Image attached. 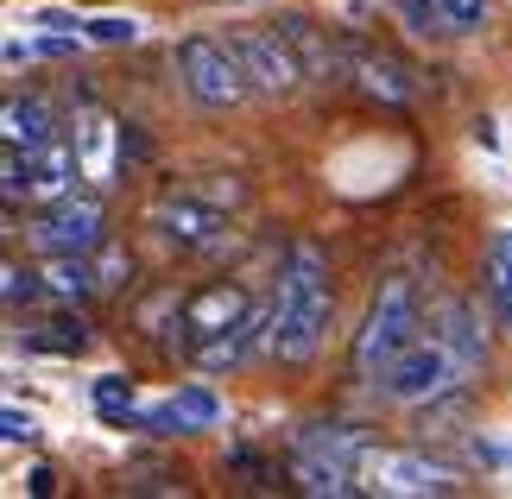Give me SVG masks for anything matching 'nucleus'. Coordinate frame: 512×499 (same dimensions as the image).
Listing matches in <instances>:
<instances>
[{
    "label": "nucleus",
    "instance_id": "nucleus-24",
    "mask_svg": "<svg viewBox=\"0 0 512 499\" xmlns=\"http://www.w3.org/2000/svg\"><path fill=\"white\" fill-rule=\"evenodd\" d=\"M95 272H102V291H114V285H127V278H133V259L127 253H95Z\"/></svg>",
    "mask_w": 512,
    "mask_h": 499
},
{
    "label": "nucleus",
    "instance_id": "nucleus-8",
    "mask_svg": "<svg viewBox=\"0 0 512 499\" xmlns=\"http://www.w3.org/2000/svg\"><path fill=\"white\" fill-rule=\"evenodd\" d=\"M361 481L373 493H411V499H430V493H456L462 487V468L437 462L424 449H373L361 455Z\"/></svg>",
    "mask_w": 512,
    "mask_h": 499
},
{
    "label": "nucleus",
    "instance_id": "nucleus-6",
    "mask_svg": "<svg viewBox=\"0 0 512 499\" xmlns=\"http://www.w3.org/2000/svg\"><path fill=\"white\" fill-rule=\"evenodd\" d=\"M462 354L443 342V335H424V342H411L399 361L386 367L380 379V392L392 398V405H437V398L456 392V379H462Z\"/></svg>",
    "mask_w": 512,
    "mask_h": 499
},
{
    "label": "nucleus",
    "instance_id": "nucleus-21",
    "mask_svg": "<svg viewBox=\"0 0 512 499\" xmlns=\"http://www.w3.org/2000/svg\"><path fill=\"white\" fill-rule=\"evenodd\" d=\"M7 285H0V297H7V310H19V304H38L45 297V278H38V266H19V259H7Z\"/></svg>",
    "mask_w": 512,
    "mask_h": 499
},
{
    "label": "nucleus",
    "instance_id": "nucleus-12",
    "mask_svg": "<svg viewBox=\"0 0 512 499\" xmlns=\"http://www.w3.org/2000/svg\"><path fill=\"white\" fill-rule=\"evenodd\" d=\"M348 83L361 89L373 108H411V76H405L399 57H386V51L354 45L348 51Z\"/></svg>",
    "mask_w": 512,
    "mask_h": 499
},
{
    "label": "nucleus",
    "instance_id": "nucleus-5",
    "mask_svg": "<svg viewBox=\"0 0 512 499\" xmlns=\"http://www.w3.org/2000/svg\"><path fill=\"white\" fill-rule=\"evenodd\" d=\"M146 222L159 228V241L177 247V253H209V247H222V234H228V209H222V196L203 190V184H171V190H159V203L146 209Z\"/></svg>",
    "mask_w": 512,
    "mask_h": 499
},
{
    "label": "nucleus",
    "instance_id": "nucleus-1",
    "mask_svg": "<svg viewBox=\"0 0 512 499\" xmlns=\"http://www.w3.org/2000/svg\"><path fill=\"white\" fill-rule=\"evenodd\" d=\"M171 329V354H184L196 373H241L260 348H272V304L260 310L234 278H215L177 297Z\"/></svg>",
    "mask_w": 512,
    "mask_h": 499
},
{
    "label": "nucleus",
    "instance_id": "nucleus-7",
    "mask_svg": "<svg viewBox=\"0 0 512 499\" xmlns=\"http://www.w3.org/2000/svg\"><path fill=\"white\" fill-rule=\"evenodd\" d=\"M32 247L38 253H102L108 247V209L102 196H51L32 215Z\"/></svg>",
    "mask_w": 512,
    "mask_h": 499
},
{
    "label": "nucleus",
    "instance_id": "nucleus-20",
    "mask_svg": "<svg viewBox=\"0 0 512 499\" xmlns=\"http://www.w3.org/2000/svg\"><path fill=\"white\" fill-rule=\"evenodd\" d=\"M437 13H443V32H449V38H468V32L487 26L494 0H437Z\"/></svg>",
    "mask_w": 512,
    "mask_h": 499
},
{
    "label": "nucleus",
    "instance_id": "nucleus-4",
    "mask_svg": "<svg viewBox=\"0 0 512 499\" xmlns=\"http://www.w3.org/2000/svg\"><path fill=\"white\" fill-rule=\"evenodd\" d=\"M177 83H184V95L196 108L222 114V108H241L253 83H247V64L241 51H234V38H209V32H190L184 45H177Z\"/></svg>",
    "mask_w": 512,
    "mask_h": 499
},
{
    "label": "nucleus",
    "instance_id": "nucleus-14",
    "mask_svg": "<svg viewBox=\"0 0 512 499\" xmlns=\"http://www.w3.org/2000/svg\"><path fill=\"white\" fill-rule=\"evenodd\" d=\"M285 481L298 487V493H317V499H348V493H361V487H367L354 468L329 462V455H317V449H298V443L285 449Z\"/></svg>",
    "mask_w": 512,
    "mask_h": 499
},
{
    "label": "nucleus",
    "instance_id": "nucleus-17",
    "mask_svg": "<svg viewBox=\"0 0 512 499\" xmlns=\"http://www.w3.org/2000/svg\"><path fill=\"white\" fill-rule=\"evenodd\" d=\"M291 443H298V449H317V455H329V462H342V468L361 474L367 430H354V424H342V417H329V424H304L298 436H291Z\"/></svg>",
    "mask_w": 512,
    "mask_h": 499
},
{
    "label": "nucleus",
    "instance_id": "nucleus-13",
    "mask_svg": "<svg viewBox=\"0 0 512 499\" xmlns=\"http://www.w3.org/2000/svg\"><path fill=\"white\" fill-rule=\"evenodd\" d=\"M430 335H443V342L462 354L468 373L487 367V354H494V342H487V323H481V310L468 304V297H443L437 316H430Z\"/></svg>",
    "mask_w": 512,
    "mask_h": 499
},
{
    "label": "nucleus",
    "instance_id": "nucleus-25",
    "mask_svg": "<svg viewBox=\"0 0 512 499\" xmlns=\"http://www.w3.org/2000/svg\"><path fill=\"white\" fill-rule=\"evenodd\" d=\"M487 297H494V310H500V323L512 329V272H506V278H494V285H487Z\"/></svg>",
    "mask_w": 512,
    "mask_h": 499
},
{
    "label": "nucleus",
    "instance_id": "nucleus-26",
    "mask_svg": "<svg viewBox=\"0 0 512 499\" xmlns=\"http://www.w3.org/2000/svg\"><path fill=\"white\" fill-rule=\"evenodd\" d=\"M26 481H32V493H38V499H51V493H57V474H51V468H32Z\"/></svg>",
    "mask_w": 512,
    "mask_h": 499
},
{
    "label": "nucleus",
    "instance_id": "nucleus-3",
    "mask_svg": "<svg viewBox=\"0 0 512 499\" xmlns=\"http://www.w3.org/2000/svg\"><path fill=\"white\" fill-rule=\"evenodd\" d=\"M418 329H424L418 285H411L405 272H386V278H380V291H373V304H367V316H361V329H354V342H348V373L380 386L386 367L399 361L411 342H424Z\"/></svg>",
    "mask_w": 512,
    "mask_h": 499
},
{
    "label": "nucleus",
    "instance_id": "nucleus-10",
    "mask_svg": "<svg viewBox=\"0 0 512 499\" xmlns=\"http://www.w3.org/2000/svg\"><path fill=\"white\" fill-rule=\"evenodd\" d=\"M279 32L291 38V51H298V64H304L310 83H348V51L354 45H342L329 26H317L310 13H285Z\"/></svg>",
    "mask_w": 512,
    "mask_h": 499
},
{
    "label": "nucleus",
    "instance_id": "nucleus-19",
    "mask_svg": "<svg viewBox=\"0 0 512 499\" xmlns=\"http://www.w3.org/2000/svg\"><path fill=\"white\" fill-rule=\"evenodd\" d=\"M32 348H51V354H83L89 348V323L83 316H70V310H57L51 323H45V335H26Z\"/></svg>",
    "mask_w": 512,
    "mask_h": 499
},
{
    "label": "nucleus",
    "instance_id": "nucleus-9",
    "mask_svg": "<svg viewBox=\"0 0 512 499\" xmlns=\"http://www.w3.org/2000/svg\"><path fill=\"white\" fill-rule=\"evenodd\" d=\"M228 38H234V51H241V64H247L253 95H266V102H291V95L310 83L304 64H298V51H291V38L279 26H241Z\"/></svg>",
    "mask_w": 512,
    "mask_h": 499
},
{
    "label": "nucleus",
    "instance_id": "nucleus-18",
    "mask_svg": "<svg viewBox=\"0 0 512 499\" xmlns=\"http://www.w3.org/2000/svg\"><path fill=\"white\" fill-rule=\"evenodd\" d=\"M95 411H102L114 430H140V411H133V379H121V373L95 379Z\"/></svg>",
    "mask_w": 512,
    "mask_h": 499
},
{
    "label": "nucleus",
    "instance_id": "nucleus-23",
    "mask_svg": "<svg viewBox=\"0 0 512 499\" xmlns=\"http://www.w3.org/2000/svg\"><path fill=\"white\" fill-rule=\"evenodd\" d=\"M0 436H7V443H38V417L7 405V411H0Z\"/></svg>",
    "mask_w": 512,
    "mask_h": 499
},
{
    "label": "nucleus",
    "instance_id": "nucleus-16",
    "mask_svg": "<svg viewBox=\"0 0 512 499\" xmlns=\"http://www.w3.org/2000/svg\"><path fill=\"white\" fill-rule=\"evenodd\" d=\"M38 278H45V297H51V304H83V297L102 291L95 253H45V259H38Z\"/></svg>",
    "mask_w": 512,
    "mask_h": 499
},
{
    "label": "nucleus",
    "instance_id": "nucleus-11",
    "mask_svg": "<svg viewBox=\"0 0 512 499\" xmlns=\"http://www.w3.org/2000/svg\"><path fill=\"white\" fill-rule=\"evenodd\" d=\"M215 417H222V398L209 386H184V392H171L165 405L140 411V430L146 436H196V430H215Z\"/></svg>",
    "mask_w": 512,
    "mask_h": 499
},
{
    "label": "nucleus",
    "instance_id": "nucleus-15",
    "mask_svg": "<svg viewBox=\"0 0 512 499\" xmlns=\"http://www.w3.org/2000/svg\"><path fill=\"white\" fill-rule=\"evenodd\" d=\"M0 139H7V146H19V152H38L45 146V139H57V108L45 102V95H7V108H0Z\"/></svg>",
    "mask_w": 512,
    "mask_h": 499
},
{
    "label": "nucleus",
    "instance_id": "nucleus-2",
    "mask_svg": "<svg viewBox=\"0 0 512 499\" xmlns=\"http://www.w3.org/2000/svg\"><path fill=\"white\" fill-rule=\"evenodd\" d=\"M336 316V291H329V253L317 241H291L279 266V291H272V361L279 367H310Z\"/></svg>",
    "mask_w": 512,
    "mask_h": 499
},
{
    "label": "nucleus",
    "instance_id": "nucleus-22",
    "mask_svg": "<svg viewBox=\"0 0 512 499\" xmlns=\"http://www.w3.org/2000/svg\"><path fill=\"white\" fill-rule=\"evenodd\" d=\"M133 19H121V13H102V19H89V38H102V45H133Z\"/></svg>",
    "mask_w": 512,
    "mask_h": 499
}]
</instances>
